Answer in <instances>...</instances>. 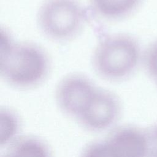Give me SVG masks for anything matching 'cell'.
<instances>
[{
	"label": "cell",
	"instance_id": "cell-10",
	"mask_svg": "<svg viewBox=\"0 0 157 157\" xmlns=\"http://www.w3.org/2000/svg\"><path fill=\"white\" fill-rule=\"evenodd\" d=\"M80 157H115L106 140H98L87 144Z\"/></svg>",
	"mask_w": 157,
	"mask_h": 157
},
{
	"label": "cell",
	"instance_id": "cell-12",
	"mask_svg": "<svg viewBox=\"0 0 157 157\" xmlns=\"http://www.w3.org/2000/svg\"><path fill=\"white\" fill-rule=\"evenodd\" d=\"M148 145V157H157V123L145 129Z\"/></svg>",
	"mask_w": 157,
	"mask_h": 157
},
{
	"label": "cell",
	"instance_id": "cell-9",
	"mask_svg": "<svg viewBox=\"0 0 157 157\" xmlns=\"http://www.w3.org/2000/svg\"><path fill=\"white\" fill-rule=\"evenodd\" d=\"M0 142L1 147L10 145L18 137L21 121L18 114L10 109H1Z\"/></svg>",
	"mask_w": 157,
	"mask_h": 157
},
{
	"label": "cell",
	"instance_id": "cell-4",
	"mask_svg": "<svg viewBox=\"0 0 157 157\" xmlns=\"http://www.w3.org/2000/svg\"><path fill=\"white\" fill-rule=\"evenodd\" d=\"M97 89L88 77L78 74H70L61 80L56 86V104L66 116L77 120Z\"/></svg>",
	"mask_w": 157,
	"mask_h": 157
},
{
	"label": "cell",
	"instance_id": "cell-11",
	"mask_svg": "<svg viewBox=\"0 0 157 157\" xmlns=\"http://www.w3.org/2000/svg\"><path fill=\"white\" fill-rule=\"evenodd\" d=\"M144 62L146 71L157 86V40L147 48L144 55Z\"/></svg>",
	"mask_w": 157,
	"mask_h": 157
},
{
	"label": "cell",
	"instance_id": "cell-1",
	"mask_svg": "<svg viewBox=\"0 0 157 157\" xmlns=\"http://www.w3.org/2000/svg\"><path fill=\"white\" fill-rule=\"evenodd\" d=\"M1 74L10 85L28 88L41 83L49 68L48 58L39 46L28 42L15 43L5 34L1 39Z\"/></svg>",
	"mask_w": 157,
	"mask_h": 157
},
{
	"label": "cell",
	"instance_id": "cell-13",
	"mask_svg": "<svg viewBox=\"0 0 157 157\" xmlns=\"http://www.w3.org/2000/svg\"><path fill=\"white\" fill-rule=\"evenodd\" d=\"M1 157H9L7 154H5L4 156H1Z\"/></svg>",
	"mask_w": 157,
	"mask_h": 157
},
{
	"label": "cell",
	"instance_id": "cell-2",
	"mask_svg": "<svg viewBox=\"0 0 157 157\" xmlns=\"http://www.w3.org/2000/svg\"><path fill=\"white\" fill-rule=\"evenodd\" d=\"M137 41L124 34L105 37L98 44L93 56L94 70L109 80H120L129 76L140 59Z\"/></svg>",
	"mask_w": 157,
	"mask_h": 157
},
{
	"label": "cell",
	"instance_id": "cell-6",
	"mask_svg": "<svg viewBox=\"0 0 157 157\" xmlns=\"http://www.w3.org/2000/svg\"><path fill=\"white\" fill-rule=\"evenodd\" d=\"M105 140L115 157H148L145 129L121 126L112 131Z\"/></svg>",
	"mask_w": 157,
	"mask_h": 157
},
{
	"label": "cell",
	"instance_id": "cell-5",
	"mask_svg": "<svg viewBox=\"0 0 157 157\" xmlns=\"http://www.w3.org/2000/svg\"><path fill=\"white\" fill-rule=\"evenodd\" d=\"M121 113V104L117 96L110 91L98 88L77 121L89 131L101 132L112 128Z\"/></svg>",
	"mask_w": 157,
	"mask_h": 157
},
{
	"label": "cell",
	"instance_id": "cell-7",
	"mask_svg": "<svg viewBox=\"0 0 157 157\" xmlns=\"http://www.w3.org/2000/svg\"><path fill=\"white\" fill-rule=\"evenodd\" d=\"M9 146V157H52L47 144L34 136L18 137Z\"/></svg>",
	"mask_w": 157,
	"mask_h": 157
},
{
	"label": "cell",
	"instance_id": "cell-3",
	"mask_svg": "<svg viewBox=\"0 0 157 157\" xmlns=\"http://www.w3.org/2000/svg\"><path fill=\"white\" fill-rule=\"evenodd\" d=\"M85 18L84 10L77 0H45L37 13L41 31L56 40L74 37L82 29Z\"/></svg>",
	"mask_w": 157,
	"mask_h": 157
},
{
	"label": "cell",
	"instance_id": "cell-8",
	"mask_svg": "<svg viewBox=\"0 0 157 157\" xmlns=\"http://www.w3.org/2000/svg\"><path fill=\"white\" fill-rule=\"evenodd\" d=\"M142 0H90L93 10L107 19L124 17L139 6Z\"/></svg>",
	"mask_w": 157,
	"mask_h": 157
}]
</instances>
